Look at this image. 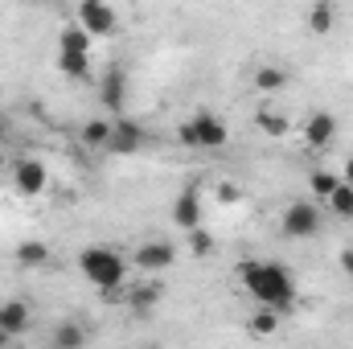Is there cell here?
Instances as JSON below:
<instances>
[{"instance_id":"cell-1","label":"cell","mask_w":353,"mask_h":349,"mask_svg":"<svg viewBox=\"0 0 353 349\" xmlns=\"http://www.w3.org/2000/svg\"><path fill=\"white\" fill-rule=\"evenodd\" d=\"M239 279H243V288L255 296V304H271V308H279L283 317L292 312V304H296V275H292L283 263L247 259V263H239Z\"/></svg>"},{"instance_id":"cell-2","label":"cell","mask_w":353,"mask_h":349,"mask_svg":"<svg viewBox=\"0 0 353 349\" xmlns=\"http://www.w3.org/2000/svg\"><path fill=\"white\" fill-rule=\"evenodd\" d=\"M79 267H83V275H87L99 292L123 288V279H128V263H123V255H119V247H107V243L87 247V251L79 255Z\"/></svg>"},{"instance_id":"cell-3","label":"cell","mask_w":353,"mask_h":349,"mask_svg":"<svg viewBox=\"0 0 353 349\" xmlns=\"http://www.w3.org/2000/svg\"><path fill=\"white\" fill-rule=\"evenodd\" d=\"M176 140H181L185 148L218 152V148H226V144H230V128H226V119H222V115H214V111H197V115H189V119L176 128Z\"/></svg>"},{"instance_id":"cell-4","label":"cell","mask_w":353,"mask_h":349,"mask_svg":"<svg viewBox=\"0 0 353 349\" xmlns=\"http://www.w3.org/2000/svg\"><path fill=\"white\" fill-rule=\"evenodd\" d=\"M58 70L66 79H87L90 74V33L74 21L58 37Z\"/></svg>"},{"instance_id":"cell-5","label":"cell","mask_w":353,"mask_h":349,"mask_svg":"<svg viewBox=\"0 0 353 349\" xmlns=\"http://www.w3.org/2000/svg\"><path fill=\"white\" fill-rule=\"evenodd\" d=\"M79 25L90 37H115L119 33V12L111 8V0H83L79 4Z\"/></svg>"},{"instance_id":"cell-6","label":"cell","mask_w":353,"mask_h":349,"mask_svg":"<svg viewBox=\"0 0 353 349\" xmlns=\"http://www.w3.org/2000/svg\"><path fill=\"white\" fill-rule=\"evenodd\" d=\"M148 140H152V136H148L136 119L115 115V128H111V140L103 144V152H111V157H132V152H140Z\"/></svg>"},{"instance_id":"cell-7","label":"cell","mask_w":353,"mask_h":349,"mask_svg":"<svg viewBox=\"0 0 353 349\" xmlns=\"http://www.w3.org/2000/svg\"><path fill=\"white\" fill-rule=\"evenodd\" d=\"M279 230H283L288 239H312V235L321 230V210H316L312 201H292V206L283 210V218H279Z\"/></svg>"},{"instance_id":"cell-8","label":"cell","mask_w":353,"mask_h":349,"mask_svg":"<svg viewBox=\"0 0 353 349\" xmlns=\"http://www.w3.org/2000/svg\"><path fill=\"white\" fill-rule=\"evenodd\" d=\"M46 185H50V169H46V161H37V157H21V161L12 165V189H17L21 197H37V193H46Z\"/></svg>"},{"instance_id":"cell-9","label":"cell","mask_w":353,"mask_h":349,"mask_svg":"<svg viewBox=\"0 0 353 349\" xmlns=\"http://www.w3.org/2000/svg\"><path fill=\"white\" fill-rule=\"evenodd\" d=\"M132 263L140 267V271H169L176 263V247L173 243H165V239H152V243H140L136 247V255Z\"/></svg>"},{"instance_id":"cell-10","label":"cell","mask_w":353,"mask_h":349,"mask_svg":"<svg viewBox=\"0 0 353 349\" xmlns=\"http://www.w3.org/2000/svg\"><path fill=\"white\" fill-rule=\"evenodd\" d=\"M201 218H205L201 214V189L197 185H185L173 201V222L181 230H193V226H201Z\"/></svg>"},{"instance_id":"cell-11","label":"cell","mask_w":353,"mask_h":349,"mask_svg":"<svg viewBox=\"0 0 353 349\" xmlns=\"http://www.w3.org/2000/svg\"><path fill=\"white\" fill-rule=\"evenodd\" d=\"M337 140V115L333 111H312L304 119V144L308 148H329Z\"/></svg>"},{"instance_id":"cell-12","label":"cell","mask_w":353,"mask_h":349,"mask_svg":"<svg viewBox=\"0 0 353 349\" xmlns=\"http://www.w3.org/2000/svg\"><path fill=\"white\" fill-rule=\"evenodd\" d=\"M99 99H103V107H107L111 115H123V99H128V74H123L119 66H111V70L103 74V83H99Z\"/></svg>"},{"instance_id":"cell-13","label":"cell","mask_w":353,"mask_h":349,"mask_svg":"<svg viewBox=\"0 0 353 349\" xmlns=\"http://www.w3.org/2000/svg\"><path fill=\"white\" fill-rule=\"evenodd\" d=\"M33 325V308L25 300H0V329H8L12 337H25Z\"/></svg>"},{"instance_id":"cell-14","label":"cell","mask_w":353,"mask_h":349,"mask_svg":"<svg viewBox=\"0 0 353 349\" xmlns=\"http://www.w3.org/2000/svg\"><path fill=\"white\" fill-rule=\"evenodd\" d=\"M304 25H308V33H312V37H329V33H333V25H337V4H333V0H316V4L308 8Z\"/></svg>"},{"instance_id":"cell-15","label":"cell","mask_w":353,"mask_h":349,"mask_svg":"<svg viewBox=\"0 0 353 349\" xmlns=\"http://www.w3.org/2000/svg\"><path fill=\"white\" fill-rule=\"evenodd\" d=\"M255 128L271 136V140H279V136H288V128H292V119L283 115V111H271V107H259L255 111Z\"/></svg>"},{"instance_id":"cell-16","label":"cell","mask_w":353,"mask_h":349,"mask_svg":"<svg viewBox=\"0 0 353 349\" xmlns=\"http://www.w3.org/2000/svg\"><path fill=\"white\" fill-rule=\"evenodd\" d=\"M279 321H283V312H279V308H271V304H259V308H255V317L247 321V329H251L255 337H275Z\"/></svg>"},{"instance_id":"cell-17","label":"cell","mask_w":353,"mask_h":349,"mask_svg":"<svg viewBox=\"0 0 353 349\" xmlns=\"http://www.w3.org/2000/svg\"><path fill=\"white\" fill-rule=\"evenodd\" d=\"M251 83H255L259 94H279V90L288 87V70H283V66H259Z\"/></svg>"},{"instance_id":"cell-18","label":"cell","mask_w":353,"mask_h":349,"mask_svg":"<svg viewBox=\"0 0 353 349\" xmlns=\"http://www.w3.org/2000/svg\"><path fill=\"white\" fill-rule=\"evenodd\" d=\"M157 300H161V288L157 283H148V288H136L132 296H128V308H132V317H152V308H157Z\"/></svg>"},{"instance_id":"cell-19","label":"cell","mask_w":353,"mask_h":349,"mask_svg":"<svg viewBox=\"0 0 353 349\" xmlns=\"http://www.w3.org/2000/svg\"><path fill=\"white\" fill-rule=\"evenodd\" d=\"M50 341H54V349H79V346H87V329L79 321H62Z\"/></svg>"},{"instance_id":"cell-20","label":"cell","mask_w":353,"mask_h":349,"mask_svg":"<svg viewBox=\"0 0 353 349\" xmlns=\"http://www.w3.org/2000/svg\"><path fill=\"white\" fill-rule=\"evenodd\" d=\"M12 255H17L21 267H46V263H50V247H46L41 239H25Z\"/></svg>"},{"instance_id":"cell-21","label":"cell","mask_w":353,"mask_h":349,"mask_svg":"<svg viewBox=\"0 0 353 349\" xmlns=\"http://www.w3.org/2000/svg\"><path fill=\"white\" fill-rule=\"evenodd\" d=\"M111 128H115V115H111V119H90L87 128H83V144L103 152V144L111 140Z\"/></svg>"},{"instance_id":"cell-22","label":"cell","mask_w":353,"mask_h":349,"mask_svg":"<svg viewBox=\"0 0 353 349\" xmlns=\"http://www.w3.org/2000/svg\"><path fill=\"white\" fill-rule=\"evenodd\" d=\"M341 185V173H329V169H312L308 173V189H312V197H321V201H329V193Z\"/></svg>"},{"instance_id":"cell-23","label":"cell","mask_w":353,"mask_h":349,"mask_svg":"<svg viewBox=\"0 0 353 349\" xmlns=\"http://www.w3.org/2000/svg\"><path fill=\"white\" fill-rule=\"evenodd\" d=\"M329 210L337 214V218H353V185H337L333 193H329Z\"/></svg>"},{"instance_id":"cell-24","label":"cell","mask_w":353,"mask_h":349,"mask_svg":"<svg viewBox=\"0 0 353 349\" xmlns=\"http://www.w3.org/2000/svg\"><path fill=\"white\" fill-rule=\"evenodd\" d=\"M210 251H214V235H210L205 226H193V230H189V255L205 259Z\"/></svg>"},{"instance_id":"cell-25","label":"cell","mask_w":353,"mask_h":349,"mask_svg":"<svg viewBox=\"0 0 353 349\" xmlns=\"http://www.w3.org/2000/svg\"><path fill=\"white\" fill-rule=\"evenodd\" d=\"M214 197H218L222 206H239V201H243V189H239L234 181H222V185L214 189Z\"/></svg>"},{"instance_id":"cell-26","label":"cell","mask_w":353,"mask_h":349,"mask_svg":"<svg viewBox=\"0 0 353 349\" xmlns=\"http://www.w3.org/2000/svg\"><path fill=\"white\" fill-rule=\"evenodd\" d=\"M341 271H345V275H353V251H341Z\"/></svg>"},{"instance_id":"cell-27","label":"cell","mask_w":353,"mask_h":349,"mask_svg":"<svg viewBox=\"0 0 353 349\" xmlns=\"http://www.w3.org/2000/svg\"><path fill=\"white\" fill-rule=\"evenodd\" d=\"M341 181H345V185H353V157L345 161V169H341Z\"/></svg>"},{"instance_id":"cell-28","label":"cell","mask_w":353,"mask_h":349,"mask_svg":"<svg viewBox=\"0 0 353 349\" xmlns=\"http://www.w3.org/2000/svg\"><path fill=\"white\" fill-rule=\"evenodd\" d=\"M8 341H17V337H12L8 329H0V346H8Z\"/></svg>"},{"instance_id":"cell-29","label":"cell","mask_w":353,"mask_h":349,"mask_svg":"<svg viewBox=\"0 0 353 349\" xmlns=\"http://www.w3.org/2000/svg\"><path fill=\"white\" fill-rule=\"evenodd\" d=\"M8 136V119H4V111H0V140Z\"/></svg>"}]
</instances>
